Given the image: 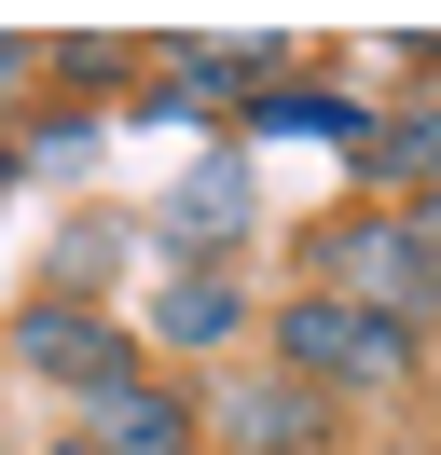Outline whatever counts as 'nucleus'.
<instances>
[{
	"label": "nucleus",
	"instance_id": "ddd939ff",
	"mask_svg": "<svg viewBox=\"0 0 441 455\" xmlns=\"http://www.w3.org/2000/svg\"><path fill=\"white\" fill-rule=\"evenodd\" d=\"M0 194H14V139H0Z\"/></svg>",
	"mask_w": 441,
	"mask_h": 455
},
{
	"label": "nucleus",
	"instance_id": "20e7f679",
	"mask_svg": "<svg viewBox=\"0 0 441 455\" xmlns=\"http://www.w3.org/2000/svg\"><path fill=\"white\" fill-rule=\"evenodd\" d=\"M303 442H331L317 387H290V372H235L220 387V455H303Z\"/></svg>",
	"mask_w": 441,
	"mask_h": 455
},
{
	"label": "nucleus",
	"instance_id": "39448f33",
	"mask_svg": "<svg viewBox=\"0 0 441 455\" xmlns=\"http://www.w3.org/2000/svg\"><path fill=\"white\" fill-rule=\"evenodd\" d=\"M83 455H193V387L138 372V387L83 400Z\"/></svg>",
	"mask_w": 441,
	"mask_h": 455
},
{
	"label": "nucleus",
	"instance_id": "7ed1b4c3",
	"mask_svg": "<svg viewBox=\"0 0 441 455\" xmlns=\"http://www.w3.org/2000/svg\"><path fill=\"white\" fill-rule=\"evenodd\" d=\"M0 359L28 372V387H55V400H110V387H138V345L110 331L97 304H14V331H0Z\"/></svg>",
	"mask_w": 441,
	"mask_h": 455
},
{
	"label": "nucleus",
	"instance_id": "6e6552de",
	"mask_svg": "<svg viewBox=\"0 0 441 455\" xmlns=\"http://www.w3.org/2000/svg\"><path fill=\"white\" fill-rule=\"evenodd\" d=\"M235 235H248V166H235V152H207V166L165 194V249L207 262V249H235Z\"/></svg>",
	"mask_w": 441,
	"mask_h": 455
},
{
	"label": "nucleus",
	"instance_id": "f257e3e1",
	"mask_svg": "<svg viewBox=\"0 0 441 455\" xmlns=\"http://www.w3.org/2000/svg\"><path fill=\"white\" fill-rule=\"evenodd\" d=\"M276 372L290 387H345V400H400L413 372H428V331L413 317H373V304H331V290H290L276 304Z\"/></svg>",
	"mask_w": 441,
	"mask_h": 455
},
{
	"label": "nucleus",
	"instance_id": "1a4fd4ad",
	"mask_svg": "<svg viewBox=\"0 0 441 455\" xmlns=\"http://www.w3.org/2000/svg\"><path fill=\"white\" fill-rule=\"evenodd\" d=\"M358 180H373V207H428L441 194V111H386L358 139Z\"/></svg>",
	"mask_w": 441,
	"mask_h": 455
},
{
	"label": "nucleus",
	"instance_id": "f8f14e48",
	"mask_svg": "<svg viewBox=\"0 0 441 455\" xmlns=\"http://www.w3.org/2000/svg\"><path fill=\"white\" fill-rule=\"evenodd\" d=\"M400 221H413V262H428V290H441V194H428V207H400Z\"/></svg>",
	"mask_w": 441,
	"mask_h": 455
},
{
	"label": "nucleus",
	"instance_id": "0eeeda50",
	"mask_svg": "<svg viewBox=\"0 0 441 455\" xmlns=\"http://www.w3.org/2000/svg\"><path fill=\"white\" fill-rule=\"evenodd\" d=\"M262 69H276V42H180V69L152 84V111H235V97H262Z\"/></svg>",
	"mask_w": 441,
	"mask_h": 455
},
{
	"label": "nucleus",
	"instance_id": "9b49d317",
	"mask_svg": "<svg viewBox=\"0 0 441 455\" xmlns=\"http://www.w3.org/2000/svg\"><path fill=\"white\" fill-rule=\"evenodd\" d=\"M28 84H42V42H28V28H0V97H28Z\"/></svg>",
	"mask_w": 441,
	"mask_h": 455
},
{
	"label": "nucleus",
	"instance_id": "f03ea898",
	"mask_svg": "<svg viewBox=\"0 0 441 455\" xmlns=\"http://www.w3.org/2000/svg\"><path fill=\"white\" fill-rule=\"evenodd\" d=\"M303 276H317L331 304H373V317H413V331L441 317L428 262H413V221H400V207H373V194H358L345 221H317V235H303Z\"/></svg>",
	"mask_w": 441,
	"mask_h": 455
},
{
	"label": "nucleus",
	"instance_id": "423d86ee",
	"mask_svg": "<svg viewBox=\"0 0 441 455\" xmlns=\"http://www.w3.org/2000/svg\"><path fill=\"white\" fill-rule=\"evenodd\" d=\"M248 317H262V304H248V290L220 276V262H180V276L152 290V345H180V359H207V345H235Z\"/></svg>",
	"mask_w": 441,
	"mask_h": 455
},
{
	"label": "nucleus",
	"instance_id": "9d476101",
	"mask_svg": "<svg viewBox=\"0 0 441 455\" xmlns=\"http://www.w3.org/2000/svg\"><path fill=\"white\" fill-rule=\"evenodd\" d=\"M83 152H97V111H42V124L14 139V180H28V166H83Z\"/></svg>",
	"mask_w": 441,
	"mask_h": 455
}]
</instances>
